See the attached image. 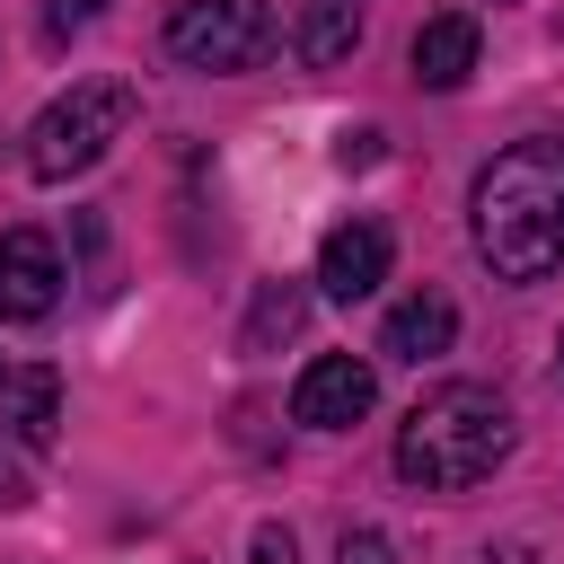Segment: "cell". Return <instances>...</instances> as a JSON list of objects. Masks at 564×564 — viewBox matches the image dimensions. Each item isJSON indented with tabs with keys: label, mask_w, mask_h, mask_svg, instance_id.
Wrapping results in <instances>:
<instances>
[{
	"label": "cell",
	"mask_w": 564,
	"mask_h": 564,
	"mask_svg": "<svg viewBox=\"0 0 564 564\" xmlns=\"http://www.w3.org/2000/svg\"><path fill=\"white\" fill-rule=\"evenodd\" d=\"M388 282V229L379 220H344V229H326V247H317V291L326 300H370Z\"/></svg>",
	"instance_id": "52a82bcc"
},
{
	"label": "cell",
	"mask_w": 564,
	"mask_h": 564,
	"mask_svg": "<svg viewBox=\"0 0 564 564\" xmlns=\"http://www.w3.org/2000/svg\"><path fill=\"white\" fill-rule=\"evenodd\" d=\"M0 423H9V441L53 449V432H62V370H44V361L0 370Z\"/></svg>",
	"instance_id": "ba28073f"
},
{
	"label": "cell",
	"mask_w": 564,
	"mask_h": 564,
	"mask_svg": "<svg viewBox=\"0 0 564 564\" xmlns=\"http://www.w3.org/2000/svg\"><path fill=\"white\" fill-rule=\"evenodd\" d=\"M449 344H458V300H449V291H414V300H397L388 326H379V352H388V361H432V352H449Z\"/></svg>",
	"instance_id": "9c48e42d"
},
{
	"label": "cell",
	"mask_w": 564,
	"mask_h": 564,
	"mask_svg": "<svg viewBox=\"0 0 564 564\" xmlns=\"http://www.w3.org/2000/svg\"><path fill=\"white\" fill-rule=\"evenodd\" d=\"M379 141H388L379 123H361V132H344V141H335V167H344V176H352V167H379Z\"/></svg>",
	"instance_id": "4fadbf2b"
},
{
	"label": "cell",
	"mask_w": 564,
	"mask_h": 564,
	"mask_svg": "<svg viewBox=\"0 0 564 564\" xmlns=\"http://www.w3.org/2000/svg\"><path fill=\"white\" fill-rule=\"evenodd\" d=\"M97 9H106V0H44V35L62 44V35H70V26H88Z\"/></svg>",
	"instance_id": "9a60e30c"
},
{
	"label": "cell",
	"mask_w": 564,
	"mask_h": 564,
	"mask_svg": "<svg viewBox=\"0 0 564 564\" xmlns=\"http://www.w3.org/2000/svg\"><path fill=\"white\" fill-rule=\"evenodd\" d=\"M300 317H308V291L300 282H256V308L238 326V352H273L282 335H300Z\"/></svg>",
	"instance_id": "7c38bea8"
},
{
	"label": "cell",
	"mask_w": 564,
	"mask_h": 564,
	"mask_svg": "<svg viewBox=\"0 0 564 564\" xmlns=\"http://www.w3.org/2000/svg\"><path fill=\"white\" fill-rule=\"evenodd\" d=\"M141 115V88L132 79H70L35 123H26V176L35 185H62L79 167H97Z\"/></svg>",
	"instance_id": "3957f363"
},
{
	"label": "cell",
	"mask_w": 564,
	"mask_h": 564,
	"mask_svg": "<svg viewBox=\"0 0 564 564\" xmlns=\"http://www.w3.org/2000/svg\"><path fill=\"white\" fill-rule=\"evenodd\" d=\"M335 564H397V546H388L379 529H344V546H335Z\"/></svg>",
	"instance_id": "5bb4252c"
},
{
	"label": "cell",
	"mask_w": 564,
	"mask_h": 564,
	"mask_svg": "<svg viewBox=\"0 0 564 564\" xmlns=\"http://www.w3.org/2000/svg\"><path fill=\"white\" fill-rule=\"evenodd\" d=\"M256 564H300V538H291L282 520H264V529H256Z\"/></svg>",
	"instance_id": "2e32d148"
},
{
	"label": "cell",
	"mask_w": 564,
	"mask_h": 564,
	"mask_svg": "<svg viewBox=\"0 0 564 564\" xmlns=\"http://www.w3.org/2000/svg\"><path fill=\"white\" fill-rule=\"evenodd\" d=\"M370 405H379V370L352 361V352H317V361L300 370V388H291V414L317 423V432H352Z\"/></svg>",
	"instance_id": "5b68a950"
},
{
	"label": "cell",
	"mask_w": 564,
	"mask_h": 564,
	"mask_svg": "<svg viewBox=\"0 0 564 564\" xmlns=\"http://www.w3.org/2000/svg\"><path fill=\"white\" fill-rule=\"evenodd\" d=\"M53 300H62V256H53V238L44 229H9L0 238V317H53Z\"/></svg>",
	"instance_id": "8992f818"
},
{
	"label": "cell",
	"mask_w": 564,
	"mask_h": 564,
	"mask_svg": "<svg viewBox=\"0 0 564 564\" xmlns=\"http://www.w3.org/2000/svg\"><path fill=\"white\" fill-rule=\"evenodd\" d=\"M273 44H282V26L256 0H185L167 18V53L185 70H256V62H273Z\"/></svg>",
	"instance_id": "277c9868"
},
{
	"label": "cell",
	"mask_w": 564,
	"mask_h": 564,
	"mask_svg": "<svg viewBox=\"0 0 564 564\" xmlns=\"http://www.w3.org/2000/svg\"><path fill=\"white\" fill-rule=\"evenodd\" d=\"M467 229H476V256L494 264V282H546L564 264V141L529 132V141L494 150L467 194Z\"/></svg>",
	"instance_id": "6da1fadb"
},
{
	"label": "cell",
	"mask_w": 564,
	"mask_h": 564,
	"mask_svg": "<svg viewBox=\"0 0 564 564\" xmlns=\"http://www.w3.org/2000/svg\"><path fill=\"white\" fill-rule=\"evenodd\" d=\"M352 44H361V0H300L291 53H300L308 70H335V62H352Z\"/></svg>",
	"instance_id": "8fae6325"
},
{
	"label": "cell",
	"mask_w": 564,
	"mask_h": 564,
	"mask_svg": "<svg viewBox=\"0 0 564 564\" xmlns=\"http://www.w3.org/2000/svg\"><path fill=\"white\" fill-rule=\"evenodd\" d=\"M511 441H520L511 405L494 388H476V379H449L397 423V476L414 494H467L511 458Z\"/></svg>",
	"instance_id": "7a4b0ae2"
},
{
	"label": "cell",
	"mask_w": 564,
	"mask_h": 564,
	"mask_svg": "<svg viewBox=\"0 0 564 564\" xmlns=\"http://www.w3.org/2000/svg\"><path fill=\"white\" fill-rule=\"evenodd\" d=\"M405 62H414V79H423V88H458V79L476 70V18H467V9H441V18H423Z\"/></svg>",
	"instance_id": "30bf717a"
}]
</instances>
